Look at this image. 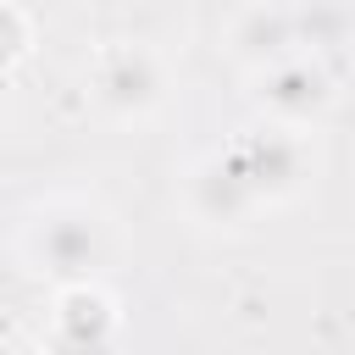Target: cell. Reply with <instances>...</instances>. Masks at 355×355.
Wrapping results in <instances>:
<instances>
[{
    "instance_id": "obj_5",
    "label": "cell",
    "mask_w": 355,
    "mask_h": 355,
    "mask_svg": "<svg viewBox=\"0 0 355 355\" xmlns=\"http://www.w3.org/2000/svg\"><path fill=\"white\" fill-rule=\"evenodd\" d=\"M255 211H261V200L239 178V166L227 161V150H211V155H200L183 172V216L194 227H205V233H239Z\"/></svg>"
},
{
    "instance_id": "obj_3",
    "label": "cell",
    "mask_w": 355,
    "mask_h": 355,
    "mask_svg": "<svg viewBox=\"0 0 355 355\" xmlns=\"http://www.w3.org/2000/svg\"><path fill=\"white\" fill-rule=\"evenodd\" d=\"M227 161L239 166V178L255 189L261 205H288L311 189L316 178V144H311V128H288V122H266L255 116L244 133H233L227 144Z\"/></svg>"
},
{
    "instance_id": "obj_10",
    "label": "cell",
    "mask_w": 355,
    "mask_h": 355,
    "mask_svg": "<svg viewBox=\"0 0 355 355\" xmlns=\"http://www.w3.org/2000/svg\"><path fill=\"white\" fill-rule=\"evenodd\" d=\"M6 355H39V349H33L28 338H17V333H11V338H6Z\"/></svg>"
},
{
    "instance_id": "obj_9",
    "label": "cell",
    "mask_w": 355,
    "mask_h": 355,
    "mask_svg": "<svg viewBox=\"0 0 355 355\" xmlns=\"http://www.w3.org/2000/svg\"><path fill=\"white\" fill-rule=\"evenodd\" d=\"M0 44H6V67H17V61L28 55V44H33V22H28V11L11 6V0H0Z\"/></svg>"
},
{
    "instance_id": "obj_1",
    "label": "cell",
    "mask_w": 355,
    "mask_h": 355,
    "mask_svg": "<svg viewBox=\"0 0 355 355\" xmlns=\"http://www.w3.org/2000/svg\"><path fill=\"white\" fill-rule=\"evenodd\" d=\"M116 250V222L83 194H50L17 222V255L55 288L94 283Z\"/></svg>"
},
{
    "instance_id": "obj_4",
    "label": "cell",
    "mask_w": 355,
    "mask_h": 355,
    "mask_svg": "<svg viewBox=\"0 0 355 355\" xmlns=\"http://www.w3.org/2000/svg\"><path fill=\"white\" fill-rule=\"evenodd\" d=\"M250 83H255L250 94H255V105H261L266 122L311 128V122L333 105V72H327V61H322L316 50H300V55H288V61L255 72Z\"/></svg>"
},
{
    "instance_id": "obj_7",
    "label": "cell",
    "mask_w": 355,
    "mask_h": 355,
    "mask_svg": "<svg viewBox=\"0 0 355 355\" xmlns=\"http://www.w3.org/2000/svg\"><path fill=\"white\" fill-rule=\"evenodd\" d=\"M116 327H122V311H116V300L100 283L55 288V311H50L55 349H78V355L89 349V355H100V349H111Z\"/></svg>"
},
{
    "instance_id": "obj_6",
    "label": "cell",
    "mask_w": 355,
    "mask_h": 355,
    "mask_svg": "<svg viewBox=\"0 0 355 355\" xmlns=\"http://www.w3.org/2000/svg\"><path fill=\"white\" fill-rule=\"evenodd\" d=\"M222 50L255 78L288 55L305 50L300 39V6H233L222 17Z\"/></svg>"
},
{
    "instance_id": "obj_2",
    "label": "cell",
    "mask_w": 355,
    "mask_h": 355,
    "mask_svg": "<svg viewBox=\"0 0 355 355\" xmlns=\"http://www.w3.org/2000/svg\"><path fill=\"white\" fill-rule=\"evenodd\" d=\"M172 94V67L150 39H105L89 55V100L105 122H150Z\"/></svg>"
},
{
    "instance_id": "obj_8",
    "label": "cell",
    "mask_w": 355,
    "mask_h": 355,
    "mask_svg": "<svg viewBox=\"0 0 355 355\" xmlns=\"http://www.w3.org/2000/svg\"><path fill=\"white\" fill-rule=\"evenodd\" d=\"M349 11H333V6H300V39H305V50H316L322 55V44H338L344 33H349Z\"/></svg>"
}]
</instances>
